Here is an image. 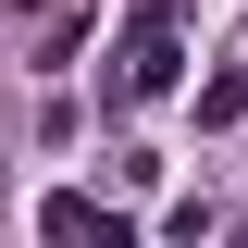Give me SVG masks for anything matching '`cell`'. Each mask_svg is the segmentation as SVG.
<instances>
[{
  "label": "cell",
  "instance_id": "6da1fadb",
  "mask_svg": "<svg viewBox=\"0 0 248 248\" xmlns=\"http://www.w3.org/2000/svg\"><path fill=\"white\" fill-rule=\"evenodd\" d=\"M174 75H186V0H137V25H124V50H112V112L174 99Z\"/></svg>",
  "mask_w": 248,
  "mask_h": 248
},
{
  "label": "cell",
  "instance_id": "7a4b0ae2",
  "mask_svg": "<svg viewBox=\"0 0 248 248\" xmlns=\"http://www.w3.org/2000/svg\"><path fill=\"white\" fill-rule=\"evenodd\" d=\"M37 236H50V248H137V223H124V211H99V199H75V186H62L50 211H37Z\"/></svg>",
  "mask_w": 248,
  "mask_h": 248
},
{
  "label": "cell",
  "instance_id": "3957f363",
  "mask_svg": "<svg viewBox=\"0 0 248 248\" xmlns=\"http://www.w3.org/2000/svg\"><path fill=\"white\" fill-rule=\"evenodd\" d=\"M199 124H211V137H223V124H248V75H211V87H199Z\"/></svg>",
  "mask_w": 248,
  "mask_h": 248
},
{
  "label": "cell",
  "instance_id": "277c9868",
  "mask_svg": "<svg viewBox=\"0 0 248 248\" xmlns=\"http://www.w3.org/2000/svg\"><path fill=\"white\" fill-rule=\"evenodd\" d=\"M236 248H248V223H236Z\"/></svg>",
  "mask_w": 248,
  "mask_h": 248
}]
</instances>
